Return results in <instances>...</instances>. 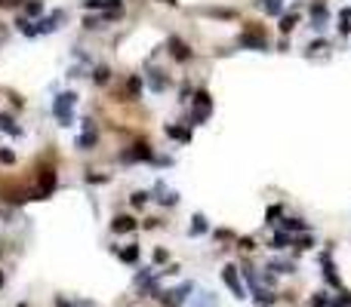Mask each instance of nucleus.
Listing matches in <instances>:
<instances>
[{"mask_svg":"<svg viewBox=\"0 0 351 307\" xmlns=\"http://www.w3.org/2000/svg\"><path fill=\"white\" fill-rule=\"evenodd\" d=\"M74 105H77V92H59L56 101H53V114L62 126H71L74 123Z\"/></svg>","mask_w":351,"mask_h":307,"instance_id":"f257e3e1","label":"nucleus"},{"mask_svg":"<svg viewBox=\"0 0 351 307\" xmlns=\"http://www.w3.org/2000/svg\"><path fill=\"white\" fill-rule=\"evenodd\" d=\"M210 108H213V101H210V92H198V95H194V123H204L207 117H210Z\"/></svg>","mask_w":351,"mask_h":307,"instance_id":"f03ea898","label":"nucleus"},{"mask_svg":"<svg viewBox=\"0 0 351 307\" xmlns=\"http://www.w3.org/2000/svg\"><path fill=\"white\" fill-rule=\"evenodd\" d=\"M222 280H225V286L234 292V298H247V289H244V283H241V277H238V267H225L222 271Z\"/></svg>","mask_w":351,"mask_h":307,"instance_id":"7ed1b4c3","label":"nucleus"},{"mask_svg":"<svg viewBox=\"0 0 351 307\" xmlns=\"http://www.w3.org/2000/svg\"><path fill=\"white\" fill-rule=\"evenodd\" d=\"M191 289H194L191 283H182L179 289H173V292H164V295H161L164 307H179V304H182V301L188 298V292H191Z\"/></svg>","mask_w":351,"mask_h":307,"instance_id":"20e7f679","label":"nucleus"},{"mask_svg":"<svg viewBox=\"0 0 351 307\" xmlns=\"http://www.w3.org/2000/svg\"><path fill=\"white\" fill-rule=\"evenodd\" d=\"M84 129H87V132H84L81 138H77V147H81V150H90V147H93V144L99 141V135L93 132V126H90V120H84Z\"/></svg>","mask_w":351,"mask_h":307,"instance_id":"39448f33","label":"nucleus"},{"mask_svg":"<svg viewBox=\"0 0 351 307\" xmlns=\"http://www.w3.org/2000/svg\"><path fill=\"white\" fill-rule=\"evenodd\" d=\"M241 46H253V49H265L268 46V40L262 34H253V31H247V34H241Z\"/></svg>","mask_w":351,"mask_h":307,"instance_id":"423d86ee","label":"nucleus"},{"mask_svg":"<svg viewBox=\"0 0 351 307\" xmlns=\"http://www.w3.org/2000/svg\"><path fill=\"white\" fill-rule=\"evenodd\" d=\"M170 53H173L176 62H188V59H191V49L179 40V37H173V40H170Z\"/></svg>","mask_w":351,"mask_h":307,"instance_id":"0eeeda50","label":"nucleus"},{"mask_svg":"<svg viewBox=\"0 0 351 307\" xmlns=\"http://www.w3.org/2000/svg\"><path fill=\"white\" fill-rule=\"evenodd\" d=\"M133 227H136V218H130V215H117V218H114V224H111L114 234H130Z\"/></svg>","mask_w":351,"mask_h":307,"instance_id":"6e6552de","label":"nucleus"},{"mask_svg":"<svg viewBox=\"0 0 351 307\" xmlns=\"http://www.w3.org/2000/svg\"><path fill=\"white\" fill-rule=\"evenodd\" d=\"M53 187H56V172H53V169H44V172H41V197H50Z\"/></svg>","mask_w":351,"mask_h":307,"instance_id":"1a4fd4ad","label":"nucleus"},{"mask_svg":"<svg viewBox=\"0 0 351 307\" xmlns=\"http://www.w3.org/2000/svg\"><path fill=\"white\" fill-rule=\"evenodd\" d=\"M321 261H324V277H327V283H330V286H336V289H339V286H342V283H339V277H336V267H333V261H330V255H327V252H324V255H321Z\"/></svg>","mask_w":351,"mask_h":307,"instance_id":"9d476101","label":"nucleus"},{"mask_svg":"<svg viewBox=\"0 0 351 307\" xmlns=\"http://www.w3.org/2000/svg\"><path fill=\"white\" fill-rule=\"evenodd\" d=\"M124 160H127V163H130V160H151V150H148V144H136L133 150L124 154Z\"/></svg>","mask_w":351,"mask_h":307,"instance_id":"9b49d317","label":"nucleus"},{"mask_svg":"<svg viewBox=\"0 0 351 307\" xmlns=\"http://www.w3.org/2000/svg\"><path fill=\"white\" fill-rule=\"evenodd\" d=\"M0 129H4V132H13V135H22V129L16 126V120L10 117V114H0Z\"/></svg>","mask_w":351,"mask_h":307,"instance_id":"f8f14e48","label":"nucleus"},{"mask_svg":"<svg viewBox=\"0 0 351 307\" xmlns=\"http://www.w3.org/2000/svg\"><path fill=\"white\" fill-rule=\"evenodd\" d=\"M151 89H154V92H164V89H167V77H164L161 71H151Z\"/></svg>","mask_w":351,"mask_h":307,"instance_id":"ddd939ff","label":"nucleus"},{"mask_svg":"<svg viewBox=\"0 0 351 307\" xmlns=\"http://www.w3.org/2000/svg\"><path fill=\"white\" fill-rule=\"evenodd\" d=\"M121 261H124V264H136V261H139V246H127V249H121Z\"/></svg>","mask_w":351,"mask_h":307,"instance_id":"4468645a","label":"nucleus"},{"mask_svg":"<svg viewBox=\"0 0 351 307\" xmlns=\"http://www.w3.org/2000/svg\"><path fill=\"white\" fill-rule=\"evenodd\" d=\"M311 19H315V22H318L315 28H324V22H327V7H324V4H318L315 10H311Z\"/></svg>","mask_w":351,"mask_h":307,"instance_id":"2eb2a0df","label":"nucleus"},{"mask_svg":"<svg viewBox=\"0 0 351 307\" xmlns=\"http://www.w3.org/2000/svg\"><path fill=\"white\" fill-rule=\"evenodd\" d=\"M207 230V218L204 215H194V224H191V237H201Z\"/></svg>","mask_w":351,"mask_h":307,"instance_id":"dca6fc26","label":"nucleus"},{"mask_svg":"<svg viewBox=\"0 0 351 307\" xmlns=\"http://www.w3.org/2000/svg\"><path fill=\"white\" fill-rule=\"evenodd\" d=\"M259 7H262L265 13H271V16H278V13H281V0H259Z\"/></svg>","mask_w":351,"mask_h":307,"instance_id":"f3484780","label":"nucleus"},{"mask_svg":"<svg viewBox=\"0 0 351 307\" xmlns=\"http://www.w3.org/2000/svg\"><path fill=\"white\" fill-rule=\"evenodd\" d=\"M167 135H170V138H179V141H188V138H191V132H188V129H179V126H167Z\"/></svg>","mask_w":351,"mask_h":307,"instance_id":"a211bd4d","label":"nucleus"},{"mask_svg":"<svg viewBox=\"0 0 351 307\" xmlns=\"http://www.w3.org/2000/svg\"><path fill=\"white\" fill-rule=\"evenodd\" d=\"M108 80H111V71H108L105 65H99V68H96V83L102 86V83H108Z\"/></svg>","mask_w":351,"mask_h":307,"instance_id":"6ab92c4d","label":"nucleus"},{"mask_svg":"<svg viewBox=\"0 0 351 307\" xmlns=\"http://www.w3.org/2000/svg\"><path fill=\"white\" fill-rule=\"evenodd\" d=\"M293 240L287 237V234H275V240H271V246H275V249H287Z\"/></svg>","mask_w":351,"mask_h":307,"instance_id":"aec40b11","label":"nucleus"},{"mask_svg":"<svg viewBox=\"0 0 351 307\" xmlns=\"http://www.w3.org/2000/svg\"><path fill=\"white\" fill-rule=\"evenodd\" d=\"M25 13H28V16H41V13H44V4H41V0H31V4L25 7Z\"/></svg>","mask_w":351,"mask_h":307,"instance_id":"412c9836","label":"nucleus"},{"mask_svg":"<svg viewBox=\"0 0 351 307\" xmlns=\"http://www.w3.org/2000/svg\"><path fill=\"white\" fill-rule=\"evenodd\" d=\"M296 22H299V16H296V13H293V16H284V19H281V31L287 34V31H290V28H293Z\"/></svg>","mask_w":351,"mask_h":307,"instance_id":"4be33fe9","label":"nucleus"},{"mask_svg":"<svg viewBox=\"0 0 351 307\" xmlns=\"http://www.w3.org/2000/svg\"><path fill=\"white\" fill-rule=\"evenodd\" d=\"M284 227H287V230H305L308 224H305V221H299V218H287V221H284Z\"/></svg>","mask_w":351,"mask_h":307,"instance_id":"5701e85b","label":"nucleus"},{"mask_svg":"<svg viewBox=\"0 0 351 307\" xmlns=\"http://www.w3.org/2000/svg\"><path fill=\"white\" fill-rule=\"evenodd\" d=\"M330 307H351V295H348V292H342V298H333V301H330Z\"/></svg>","mask_w":351,"mask_h":307,"instance_id":"b1692460","label":"nucleus"},{"mask_svg":"<svg viewBox=\"0 0 351 307\" xmlns=\"http://www.w3.org/2000/svg\"><path fill=\"white\" fill-rule=\"evenodd\" d=\"M311 307H330V298H327L324 292H318L315 298H311Z\"/></svg>","mask_w":351,"mask_h":307,"instance_id":"393cba45","label":"nucleus"},{"mask_svg":"<svg viewBox=\"0 0 351 307\" xmlns=\"http://www.w3.org/2000/svg\"><path fill=\"white\" fill-rule=\"evenodd\" d=\"M271 267H275L278 274H293V264H290V261H275Z\"/></svg>","mask_w":351,"mask_h":307,"instance_id":"a878e982","label":"nucleus"},{"mask_svg":"<svg viewBox=\"0 0 351 307\" xmlns=\"http://www.w3.org/2000/svg\"><path fill=\"white\" fill-rule=\"evenodd\" d=\"M127 86H130V92H133V98H136L139 89H142V80H139V77H130V83H127Z\"/></svg>","mask_w":351,"mask_h":307,"instance_id":"bb28decb","label":"nucleus"},{"mask_svg":"<svg viewBox=\"0 0 351 307\" xmlns=\"http://www.w3.org/2000/svg\"><path fill=\"white\" fill-rule=\"evenodd\" d=\"M130 200H133V206H142V203L148 200V194H145V190H136V194H133Z\"/></svg>","mask_w":351,"mask_h":307,"instance_id":"cd10ccee","label":"nucleus"},{"mask_svg":"<svg viewBox=\"0 0 351 307\" xmlns=\"http://www.w3.org/2000/svg\"><path fill=\"white\" fill-rule=\"evenodd\" d=\"M13 160H16L13 150H0V163H13Z\"/></svg>","mask_w":351,"mask_h":307,"instance_id":"c85d7f7f","label":"nucleus"},{"mask_svg":"<svg viewBox=\"0 0 351 307\" xmlns=\"http://www.w3.org/2000/svg\"><path fill=\"white\" fill-rule=\"evenodd\" d=\"M241 249H256V246H253V240H250V237H244V240H241Z\"/></svg>","mask_w":351,"mask_h":307,"instance_id":"c756f323","label":"nucleus"},{"mask_svg":"<svg viewBox=\"0 0 351 307\" xmlns=\"http://www.w3.org/2000/svg\"><path fill=\"white\" fill-rule=\"evenodd\" d=\"M56 307H71V304L68 301H56Z\"/></svg>","mask_w":351,"mask_h":307,"instance_id":"7c9ffc66","label":"nucleus"},{"mask_svg":"<svg viewBox=\"0 0 351 307\" xmlns=\"http://www.w3.org/2000/svg\"><path fill=\"white\" fill-rule=\"evenodd\" d=\"M164 4H176V0H164Z\"/></svg>","mask_w":351,"mask_h":307,"instance_id":"2f4dec72","label":"nucleus"},{"mask_svg":"<svg viewBox=\"0 0 351 307\" xmlns=\"http://www.w3.org/2000/svg\"><path fill=\"white\" fill-rule=\"evenodd\" d=\"M0 286H4V274H0Z\"/></svg>","mask_w":351,"mask_h":307,"instance_id":"473e14b6","label":"nucleus"}]
</instances>
